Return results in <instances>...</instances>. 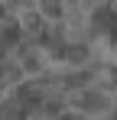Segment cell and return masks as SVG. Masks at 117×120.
Masks as SVG:
<instances>
[{
    "instance_id": "obj_1",
    "label": "cell",
    "mask_w": 117,
    "mask_h": 120,
    "mask_svg": "<svg viewBox=\"0 0 117 120\" xmlns=\"http://www.w3.org/2000/svg\"><path fill=\"white\" fill-rule=\"evenodd\" d=\"M75 110L78 114H107L111 110V91L104 88H81L75 91Z\"/></svg>"
},
{
    "instance_id": "obj_2",
    "label": "cell",
    "mask_w": 117,
    "mask_h": 120,
    "mask_svg": "<svg viewBox=\"0 0 117 120\" xmlns=\"http://www.w3.org/2000/svg\"><path fill=\"white\" fill-rule=\"evenodd\" d=\"M88 59H91L88 39H72V42H65V55H62L65 65H88Z\"/></svg>"
},
{
    "instance_id": "obj_3",
    "label": "cell",
    "mask_w": 117,
    "mask_h": 120,
    "mask_svg": "<svg viewBox=\"0 0 117 120\" xmlns=\"http://www.w3.org/2000/svg\"><path fill=\"white\" fill-rule=\"evenodd\" d=\"M20 65H23V71H29V75H39V71L46 68L42 55H39V52H33V49H26V52L20 55Z\"/></svg>"
},
{
    "instance_id": "obj_4",
    "label": "cell",
    "mask_w": 117,
    "mask_h": 120,
    "mask_svg": "<svg viewBox=\"0 0 117 120\" xmlns=\"http://www.w3.org/2000/svg\"><path fill=\"white\" fill-rule=\"evenodd\" d=\"M39 7H42V13L49 20H58L62 16V0H39Z\"/></svg>"
},
{
    "instance_id": "obj_5",
    "label": "cell",
    "mask_w": 117,
    "mask_h": 120,
    "mask_svg": "<svg viewBox=\"0 0 117 120\" xmlns=\"http://www.w3.org/2000/svg\"><path fill=\"white\" fill-rule=\"evenodd\" d=\"M104 75H107V78H104V84H101V88L117 94V65H107V71H104Z\"/></svg>"
},
{
    "instance_id": "obj_6",
    "label": "cell",
    "mask_w": 117,
    "mask_h": 120,
    "mask_svg": "<svg viewBox=\"0 0 117 120\" xmlns=\"http://www.w3.org/2000/svg\"><path fill=\"white\" fill-rule=\"evenodd\" d=\"M107 117H111V120H117V104H111V110H107Z\"/></svg>"
},
{
    "instance_id": "obj_7",
    "label": "cell",
    "mask_w": 117,
    "mask_h": 120,
    "mask_svg": "<svg viewBox=\"0 0 117 120\" xmlns=\"http://www.w3.org/2000/svg\"><path fill=\"white\" fill-rule=\"evenodd\" d=\"M10 7H23V3H29V0H7Z\"/></svg>"
}]
</instances>
